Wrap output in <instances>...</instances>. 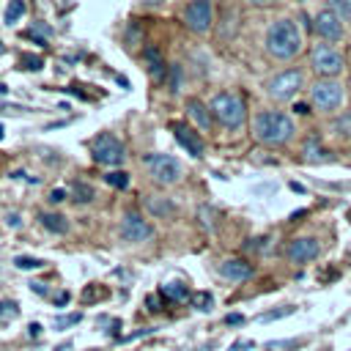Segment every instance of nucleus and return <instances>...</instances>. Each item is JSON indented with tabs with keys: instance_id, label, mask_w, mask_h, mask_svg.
Here are the masks:
<instances>
[{
	"instance_id": "24",
	"label": "nucleus",
	"mask_w": 351,
	"mask_h": 351,
	"mask_svg": "<svg viewBox=\"0 0 351 351\" xmlns=\"http://www.w3.org/2000/svg\"><path fill=\"white\" fill-rule=\"evenodd\" d=\"M104 181H107L110 186H115V189H126V186H129V173H126V170H110V173L104 176Z\"/></svg>"
},
{
	"instance_id": "40",
	"label": "nucleus",
	"mask_w": 351,
	"mask_h": 351,
	"mask_svg": "<svg viewBox=\"0 0 351 351\" xmlns=\"http://www.w3.org/2000/svg\"><path fill=\"white\" fill-rule=\"evenodd\" d=\"M247 348H255V343L252 340H241V343H233L230 346V351H247Z\"/></svg>"
},
{
	"instance_id": "6",
	"label": "nucleus",
	"mask_w": 351,
	"mask_h": 351,
	"mask_svg": "<svg viewBox=\"0 0 351 351\" xmlns=\"http://www.w3.org/2000/svg\"><path fill=\"white\" fill-rule=\"evenodd\" d=\"M343 85L335 82V80H318L313 88H310V101L315 104V110L321 112H335L340 104H343Z\"/></svg>"
},
{
	"instance_id": "27",
	"label": "nucleus",
	"mask_w": 351,
	"mask_h": 351,
	"mask_svg": "<svg viewBox=\"0 0 351 351\" xmlns=\"http://www.w3.org/2000/svg\"><path fill=\"white\" fill-rule=\"evenodd\" d=\"M167 85H170V90H181V66L178 63L167 66Z\"/></svg>"
},
{
	"instance_id": "38",
	"label": "nucleus",
	"mask_w": 351,
	"mask_h": 351,
	"mask_svg": "<svg viewBox=\"0 0 351 351\" xmlns=\"http://www.w3.org/2000/svg\"><path fill=\"white\" fill-rule=\"evenodd\" d=\"M225 324H228V326H241V324H244V315H241V313H228V315H225Z\"/></svg>"
},
{
	"instance_id": "34",
	"label": "nucleus",
	"mask_w": 351,
	"mask_h": 351,
	"mask_svg": "<svg viewBox=\"0 0 351 351\" xmlns=\"http://www.w3.org/2000/svg\"><path fill=\"white\" fill-rule=\"evenodd\" d=\"M0 315H3V318H8V315H11V318L19 315V304L11 302V299H3V302H0Z\"/></svg>"
},
{
	"instance_id": "10",
	"label": "nucleus",
	"mask_w": 351,
	"mask_h": 351,
	"mask_svg": "<svg viewBox=\"0 0 351 351\" xmlns=\"http://www.w3.org/2000/svg\"><path fill=\"white\" fill-rule=\"evenodd\" d=\"M121 239H123V241H132V244L148 241V239H154V225H151L143 214L126 211V214L121 217Z\"/></svg>"
},
{
	"instance_id": "39",
	"label": "nucleus",
	"mask_w": 351,
	"mask_h": 351,
	"mask_svg": "<svg viewBox=\"0 0 351 351\" xmlns=\"http://www.w3.org/2000/svg\"><path fill=\"white\" fill-rule=\"evenodd\" d=\"M25 38H30L36 47H47V38H44V36H38L36 30H27V33H25Z\"/></svg>"
},
{
	"instance_id": "41",
	"label": "nucleus",
	"mask_w": 351,
	"mask_h": 351,
	"mask_svg": "<svg viewBox=\"0 0 351 351\" xmlns=\"http://www.w3.org/2000/svg\"><path fill=\"white\" fill-rule=\"evenodd\" d=\"M30 30H36L38 36H49V33H52V30H49L47 25H41V22H33V27H30Z\"/></svg>"
},
{
	"instance_id": "29",
	"label": "nucleus",
	"mask_w": 351,
	"mask_h": 351,
	"mask_svg": "<svg viewBox=\"0 0 351 351\" xmlns=\"http://www.w3.org/2000/svg\"><path fill=\"white\" fill-rule=\"evenodd\" d=\"M332 129H335V134L351 137V112H346L340 121H335V123H332Z\"/></svg>"
},
{
	"instance_id": "30",
	"label": "nucleus",
	"mask_w": 351,
	"mask_h": 351,
	"mask_svg": "<svg viewBox=\"0 0 351 351\" xmlns=\"http://www.w3.org/2000/svg\"><path fill=\"white\" fill-rule=\"evenodd\" d=\"M214 217H217V211H214L211 206H200V222H203L208 230L217 228V219H214Z\"/></svg>"
},
{
	"instance_id": "8",
	"label": "nucleus",
	"mask_w": 351,
	"mask_h": 351,
	"mask_svg": "<svg viewBox=\"0 0 351 351\" xmlns=\"http://www.w3.org/2000/svg\"><path fill=\"white\" fill-rule=\"evenodd\" d=\"M310 63H313V69H315L321 77H326V80L343 71V55H340L335 47H329V44H315V47L310 49Z\"/></svg>"
},
{
	"instance_id": "53",
	"label": "nucleus",
	"mask_w": 351,
	"mask_h": 351,
	"mask_svg": "<svg viewBox=\"0 0 351 351\" xmlns=\"http://www.w3.org/2000/svg\"><path fill=\"white\" fill-rule=\"evenodd\" d=\"M0 55H3V44H0Z\"/></svg>"
},
{
	"instance_id": "14",
	"label": "nucleus",
	"mask_w": 351,
	"mask_h": 351,
	"mask_svg": "<svg viewBox=\"0 0 351 351\" xmlns=\"http://www.w3.org/2000/svg\"><path fill=\"white\" fill-rule=\"evenodd\" d=\"M219 274L225 280H233V282H241V280H250L252 277V266L241 258H228L219 263Z\"/></svg>"
},
{
	"instance_id": "5",
	"label": "nucleus",
	"mask_w": 351,
	"mask_h": 351,
	"mask_svg": "<svg viewBox=\"0 0 351 351\" xmlns=\"http://www.w3.org/2000/svg\"><path fill=\"white\" fill-rule=\"evenodd\" d=\"M143 165L148 167L151 178H154L156 184H162V186L176 184V181L181 178V165H178V159L170 156V154H148V156H143Z\"/></svg>"
},
{
	"instance_id": "28",
	"label": "nucleus",
	"mask_w": 351,
	"mask_h": 351,
	"mask_svg": "<svg viewBox=\"0 0 351 351\" xmlns=\"http://www.w3.org/2000/svg\"><path fill=\"white\" fill-rule=\"evenodd\" d=\"M14 266L16 269H41L44 261L41 258H30V255H19V258H14Z\"/></svg>"
},
{
	"instance_id": "17",
	"label": "nucleus",
	"mask_w": 351,
	"mask_h": 351,
	"mask_svg": "<svg viewBox=\"0 0 351 351\" xmlns=\"http://www.w3.org/2000/svg\"><path fill=\"white\" fill-rule=\"evenodd\" d=\"M38 222L49 230V233H55V236H63V233H69V222H66V217L63 214H55V211H41L38 214Z\"/></svg>"
},
{
	"instance_id": "52",
	"label": "nucleus",
	"mask_w": 351,
	"mask_h": 351,
	"mask_svg": "<svg viewBox=\"0 0 351 351\" xmlns=\"http://www.w3.org/2000/svg\"><path fill=\"white\" fill-rule=\"evenodd\" d=\"M0 140H3V126H0Z\"/></svg>"
},
{
	"instance_id": "25",
	"label": "nucleus",
	"mask_w": 351,
	"mask_h": 351,
	"mask_svg": "<svg viewBox=\"0 0 351 351\" xmlns=\"http://www.w3.org/2000/svg\"><path fill=\"white\" fill-rule=\"evenodd\" d=\"M82 321V313H69V315H58L55 321H52V326L58 329V332H63V329H69V326H77Z\"/></svg>"
},
{
	"instance_id": "20",
	"label": "nucleus",
	"mask_w": 351,
	"mask_h": 351,
	"mask_svg": "<svg viewBox=\"0 0 351 351\" xmlns=\"http://www.w3.org/2000/svg\"><path fill=\"white\" fill-rule=\"evenodd\" d=\"M93 197H96V189H93L90 184H85V181H74V184H71V200H74V203L85 206V203H90Z\"/></svg>"
},
{
	"instance_id": "36",
	"label": "nucleus",
	"mask_w": 351,
	"mask_h": 351,
	"mask_svg": "<svg viewBox=\"0 0 351 351\" xmlns=\"http://www.w3.org/2000/svg\"><path fill=\"white\" fill-rule=\"evenodd\" d=\"M329 5H332V8H337L340 14L351 16V0H329Z\"/></svg>"
},
{
	"instance_id": "9",
	"label": "nucleus",
	"mask_w": 351,
	"mask_h": 351,
	"mask_svg": "<svg viewBox=\"0 0 351 351\" xmlns=\"http://www.w3.org/2000/svg\"><path fill=\"white\" fill-rule=\"evenodd\" d=\"M184 25L192 33H206L214 25V5H211V0H192V3H186Z\"/></svg>"
},
{
	"instance_id": "49",
	"label": "nucleus",
	"mask_w": 351,
	"mask_h": 351,
	"mask_svg": "<svg viewBox=\"0 0 351 351\" xmlns=\"http://www.w3.org/2000/svg\"><path fill=\"white\" fill-rule=\"evenodd\" d=\"M252 5H269V3H274V0H250Z\"/></svg>"
},
{
	"instance_id": "32",
	"label": "nucleus",
	"mask_w": 351,
	"mask_h": 351,
	"mask_svg": "<svg viewBox=\"0 0 351 351\" xmlns=\"http://www.w3.org/2000/svg\"><path fill=\"white\" fill-rule=\"evenodd\" d=\"M19 63H22V69H30V71H38V69L44 66V60H41L38 55H22Z\"/></svg>"
},
{
	"instance_id": "18",
	"label": "nucleus",
	"mask_w": 351,
	"mask_h": 351,
	"mask_svg": "<svg viewBox=\"0 0 351 351\" xmlns=\"http://www.w3.org/2000/svg\"><path fill=\"white\" fill-rule=\"evenodd\" d=\"M145 206H148V211H151V214H156V217H173V214H176V206H173V200H170V197L148 195V197H145Z\"/></svg>"
},
{
	"instance_id": "37",
	"label": "nucleus",
	"mask_w": 351,
	"mask_h": 351,
	"mask_svg": "<svg viewBox=\"0 0 351 351\" xmlns=\"http://www.w3.org/2000/svg\"><path fill=\"white\" fill-rule=\"evenodd\" d=\"M263 244H266V236H261V239H250V241L244 244V250H250V252H258V250H263Z\"/></svg>"
},
{
	"instance_id": "42",
	"label": "nucleus",
	"mask_w": 351,
	"mask_h": 351,
	"mask_svg": "<svg viewBox=\"0 0 351 351\" xmlns=\"http://www.w3.org/2000/svg\"><path fill=\"white\" fill-rule=\"evenodd\" d=\"M69 302V291H60L58 296H55V307H63Z\"/></svg>"
},
{
	"instance_id": "43",
	"label": "nucleus",
	"mask_w": 351,
	"mask_h": 351,
	"mask_svg": "<svg viewBox=\"0 0 351 351\" xmlns=\"http://www.w3.org/2000/svg\"><path fill=\"white\" fill-rule=\"evenodd\" d=\"M30 291H36V293L44 296V293H47V285H44V282H30Z\"/></svg>"
},
{
	"instance_id": "44",
	"label": "nucleus",
	"mask_w": 351,
	"mask_h": 351,
	"mask_svg": "<svg viewBox=\"0 0 351 351\" xmlns=\"http://www.w3.org/2000/svg\"><path fill=\"white\" fill-rule=\"evenodd\" d=\"M293 110H296L299 115H307V112H310V107H307L304 101H299V104H293Z\"/></svg>"
},
{
	"instance_id": "26",
	"label": "nucleus",
	"mask_w": 351,
	"mask_h": 351,
	"mask_svg": "<svg viewBox=\"0 0 351 351\" xmlns=\"http://www.w3.org/2000/svg\"><path fill=\"white\" fill-rule=\"evenodd\" d=\"M22 16H25V3L22 0H11L8 8H5V22L11 25V22H19Z\"/></svg>"
},
{
	"instance_id": "16",
	"label": "nucleus",
	"mask_w": 351,
	"mask_h": 351,
	"mask_svg": "<svg viewBox=\"0 0 351 351\" xmlns=\"http://www.w3.org/2000/svg\"><path fill=\"white\" fill-rule=\"evenodd\" d=\"M302 159H304V162H329L332 156H329V151L318 143V137L310 134V137L304 140V145H302Z\"/></svg>"
},
{
	"instance_id": "23",
	"label": "nucleus",
	"mask_w": 351,
	"mask_h": 351,
	"mask_svg": "<svg viewBox=\"0 0 351 351\" xmlns=\"http://www.w3.org/2000/svg\"><path fill=\"white\" fill-rule=\"evenodd\" d=\"M189 299H192V307L200 310V313H208V310L214 307V296H211L208 291H195Z\"/></svg>"
},
{
	"instance_id": "46",
	"label": "nucleus",
	"mask_w": 351,
	"mask_h": 351,
	"mask_svg": "<svg viewBox=\"0 0 351 351\" xmlns=\"http://www.w3.org/2000/svg\"><path fill=\"white\" fill-rule=\"evenodd\" d=\"M8 225L11 228H19V214H8Z\"/></svg>"
},
{
	"instance_id": "15",
	"label": "nucleus",
	"mask_w": 351,
	"mask_h": 351,
	"mask_svg": "<svg viewBox=\"0 0 351 351\" xmlns=\"http://www.w3.org/2000/svg\"><path fill=\"white\" fill-rule=\"evenodd\" d=\"M186 115H189V118H192L203 132H208V129H211V110H208L200 99H195V96H192V99H186Z\"/></svg>"
},
{
	"instance_id": "2",
	"label": "nucleus",
	"mask_w": 351,
	"mask_h": 351,
	"mask_svg": "<svg viewBox=\"0 0 351 351\" xmlns=\"http://www.w3.org/2000/svg\"><path fill=\"white\" fill-rule=\"evenodd\" d=\"M255 137L263 145H285L293 137V121L280 110H263L255 118Z\"/></svg>"
},
{
	"instance_id": "51",
	"label": "nucleus",
	"mask_w": 351,
	"mask_h": 351,
	"mask_svg": "<svg viewBox=\"0 0 351 351\" xmlns=\"http://www.w3.org/2000/svg\"><path fill=\"white\" fill-rule=\"evenodd\" d=\"M143 3H148V5H156V3H159V0H143Z\"/></svg>"
},
{
	"instance_id": "4",
	"label": "nucleus",
	"mask_w": 351,
	"mask_h": 351,
	"mask_svg": "<svg viewBox=\"0 0 351 351\" xmlns=\"http://www.w3.org/2000/svg\"><path fill=\"white\" fill-rule=\"evenodd\" d=\"M90 154H93V159H96L99 165H107V167L121 165L123 156H126L123 143H121L115 134H110V132H101V134H96V137L90 140Z\"/></svg>"
},
{
	"instance_id": "12",
	"label": "nucleus",
	"mask_w": 351,
	"mask_h": 351,
	"mask_svg": "<svg viewBox=\"0 0 351 351\" xmlns=\"http://www.w3.org/2000/svg\"><path fill=\"white\" fill-rule=\"evenodd\" d=\"M315 30H318V36L326 38V41H337V38H343V22H340V14H337L335 8H324V11H318V16H315Z\"/></svg>"
},
{
	"instance_id": "13",
	"label": "nucleus",
	"mask_w": 351,
	"mask_h": 351,
	"mask_svg": "<svg viewBox=\"0 0 351 351\" xmlns=\"http://www.w3.org/2000/svg\"><path fill=\"white\" fill-rule=\"evenodd\" d=\"M170 129H173V134H176V140H178V145L181 148H186V154H192L195 159H200L203 156V140L184 123V121H170Z\"/></svg>"
},
{
	"instance_id": "19",
	"label": "nucleus",
	"mask_w": 351,
	"mask_h": 351,
	"mask_svg": "<svg viewBox=\"0 0 351 351\" xmlns=\"http://www.w3.org/2000/svg\"><path fill=\"white\" fill-rule=\"evenodd\" d=\"M143 58H145V63H148V71L154 74V77H165V58H162V52H159V47H145L143 49Z\"/></svg>"
},
{
	"instance_id": "22",
	"label": "nucleus",
	"mask_w": 351,
	"mask_h": 351,
	"mask_svg": "<svg viewBox=\"0 0 351 351\" xmlns=\"http://www.w3.org/2000/svg\"><path fill=\"white\" fill-rule=\"evenodd\" d=\"M104 296H107V291H104V288H99L96 282H90V285H85V288H82L80 302H82V304H93V302H99V299H104Z\"/></svg>"
},
{
	"instance_id": "31",
	"label": "nucleus",
	"mask_w": 351,
	"mask_h": 351,
	"mask_svg": "<svg viewBox=\"0 0 351 351\" xmlns=\"http://www.w3.org/2000/svg\"><path fill=\"white\" fill-rule=\"evenodd\" d=\"M145 307H148V313H159L165 307V296L162 293H148L145 296Z\"/></svg>"
},
{
	"instance_id": "35",
	"label": "nucleus",
	"mask_w": 351,
	"mask_h": 351,
	"mask_svg": "<svg viewBox=\"0 0 351 351\" xmlns=\"http://www.w3.org/2000/svg\"><path fill=\"white\" fill-rule=\"evenodd\" d=\"M47 200L52 203V206H58V203H63L66 200V189H60V186H55L49 195H47Z\"/></svg>"
},
{
	"instance_id": "21",
	"label": "nucleus",
	"mask_w": 351,
	"mask_h": 351,
	"mask_svg": "<svg viewBox=\"0 0 351 351\" xmlns=\"http://www.w3.org/2000/svg\"><path fill=\"white\" fill-rule=\"evenodd\" d=\"M159 293H162L165 299H170V302H184V299L189 296V288H186L184 282H165V285L159 288Z\"/></svg>"
},
{
	"instance_id": "33",
	"label": "nucleus",
	"mask_w": 351,
	"mask_h": 351,
	"mask_svg": "<svg viewBox=\"0 0 351 351\" xmlns=\"http://www.w3.org/2000/svg\"><path fill=\"white\" fill-rule=\"evenodd\" d=\"M296 307H291V304H285V307H280V310H271V313H263L261 315V321H277V318H285V315H291Z\"/></svg>"
},
{
	"instance_id": "47",
	"label": "nucleus",
	"mask_w": 351,
	"mask_h": 351,
	"mask_svg": "<svg viewBox=\"0 0 351 351\" xmlns=\"http://www.w3.org/2000/svg\"><path fill=\"white\" fill-rule=\"evenodd\" d=\"M291 189H293V192H299V195H304V186H302V184H296V181H291Z\"/></svg>"
},
{
	"instance_id": "11",
	"label": "nucleus",
	"mask_w": 351,
	"mask_h": 351,
	"mask_svg": "<svg viewBox=\"0 0 351 351\" xmlns=\"http://www.w3.org/2000/svg\"><path fill=\"white\" fill-rule=\"evenodd\" d=\"M318 252H321V247H318V239H313V236H299L285 250L291 263H310L318 258Z\"/></svg>"
},
{
	"instance_id": "50",
	"label": "nucleus",
	"mask_w": 351,
	"mask_h": 351,
	"mask_svg": "<svg viewBox=\"0 0 351 351\" xmlns=\"http://www.w3.org/2000/svg\"><path fill=\"white\" fill-rule=\"evenodd\" d=\"M3 93H8V88H5L3 82H0V96H3Z\"/></svg>"
},
{
	"instance_id": "1",
	"label": "nucleus",
	"mask_w": 351,
	"mask_h": 351,
	"mask_svg": "<svg viewBox=\"0 0 351 351\" xmlns=\"http://www.w3.org/2000/svg\"><path fill=\"white\" fill-rule=\"evenodd\" d=\"M302 49V33L296 22L280 19L266 30V52L277 60H291Z\"/></svg>"
},
{
	"instance_id": "7",
	"label": "nucleus",
	"mask_w": 351,
	"mask_h": 351,
	"mask_svg": "<svg viewBox=\"0 0 351 351\" xmlns=\"http://www.w3.org/2000/svg\"><path fill=\"white\" fill-rule=\"evenodd\" d=\"M302 85H304L302 71H299V69H288V71L271 77V80L266 82V90H269V96H271L274 101H288V99H293V96L302 90Z\"/></svg>"
},
{
	"instance_id": "3",
	"label": "nucleus",
	"mask_w": 351,
	"mask_h": 351,
	"mask_svg": "<svg viewBox=\"0 0 351 351\" xmlns=\"http://www.w3.org/2000/svg\"><path fill=\"white\" fill-rule=\"evenodd\" d=\"M211 115L225 126V129H239L247 118V110H244V101L239 93H230V90H222L211 99Z\"/></svg>"
},
{
	"instance_id": "45",
	"label": "nucleus",
	"mask_w": 351,
	"mask_h": 351,
	"mask_svg": "<svg viewBox=\"0 0 351 351\" xmlns=\"http://www.w3.org/2000/svg\"><path fill=\"white\" fill-rule=\"evenodd\" d=\"M27 332H30V337H38V335H41V324H30Z\"/></svg>"
},
{
	"instance_id": "48",
	"label": "nucleus",
	"mask_w": 351,
	"mask_h": 351,
	"mask_svg": "<svg viewBox=\"0 0 351 351\" xmlns=\"http://www.w3.org/2000/svg\"><path fill=\"white\" fill-rule=\"evenodd\" d=\"M115 80H118L121 88H129V80H126V77H115Z\"/></svg>"
}]
</instances>
